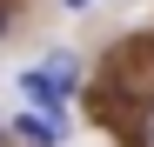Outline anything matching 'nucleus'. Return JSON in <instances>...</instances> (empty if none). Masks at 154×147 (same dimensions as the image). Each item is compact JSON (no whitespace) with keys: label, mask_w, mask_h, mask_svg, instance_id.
I'll return each mask as SVG.
<instances>
[{"label":"nucleus","mask_w":154,"mask_h":147,"mask_svg":"<svg viewBox=\"0 0 154 147\" xmlns=\"http://www.w3.org/2000/svg\"><path fill=\"white\" fill-rule=\"evenodd\" d=\"M74 74H81V67H74V54H47L40 67H27V74H20V94L40 107V120H47V114H60L67 87H74Z\"/></svg>","instance_id":"nucleus-1"},{"label":"nucleus","mask_w":154,"mask_h":147,"mask_svg":"<svg viewBox=\"0 0 154 147\" xmlns=\"http://www.w3.org/2000/svg\"><path fill=\"white\" fill-rule=\"evenodd\" d=\"M14 134H20V140H34V147H60V127H54V120H40V114H20V120H14Z\"/></svg>","instance_id":"nucleus-2"},{"label":"nucleus","mask_w":154,"mask_h":147,"mask_svg":"<svg viewBox=\"0 0 154 147\" xmlns=\"http://www.w3.org/2000/svg\"><path fill=\"white\" fill-rule=\"evenodd\" d=\"M134 140H141V147H154V100L141 107V127H134Z\"/></svg>","instance_id":"nucleus-3"},{"label":"nucleus","mask_w":154,"mask_h":147,"mask_svg":"<svg viewBox=\"0 0 154 147\" xmlns=\"http://www.w3.org/2000/svg\"><path fill=\"white\" fill-rule=\"evenodd\" d=\"M0 40H7V7H0Z\"/></svg>","instance_id":"nucleus-4"},{"label":"nucleus","mask_w":154,"mask_h":147,"mask_svg":"<svg viewBox=\"0 0 154 147\" xmlns=\"http://www.w3.org/2000/svg\"><path fill=\"white\" fill-rule=\"evenodd\" d=\"M67 7H74V14H81V7H87V0H67Z\"/></svg>","instance_id":"nucleus-5"}]
</instances>
